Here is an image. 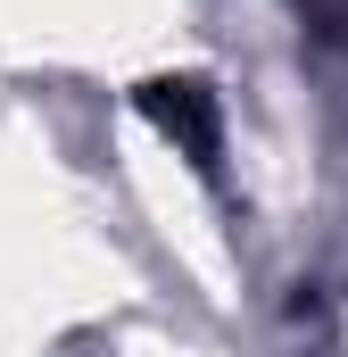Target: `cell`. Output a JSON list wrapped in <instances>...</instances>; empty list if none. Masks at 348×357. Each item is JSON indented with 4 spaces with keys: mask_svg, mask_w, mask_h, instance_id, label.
<instances>
[{
    "mask_svg": "<svg viewBox=\"0 0 348 357\" xmlns=\"http://www.w3.org/2000/svg\"><path fill=\"white\" fill-rule=\"evenodd\" d=\"M150 116H158L174 142L191 150V167H216V150H224V125H216V100H207L199 84H150Z\"/></svg>",
    "mask_w": 348,
    "mask_h": 357,
    "instance_id": "6da1fadb",
    "label": "cell"
}]
</instances>
